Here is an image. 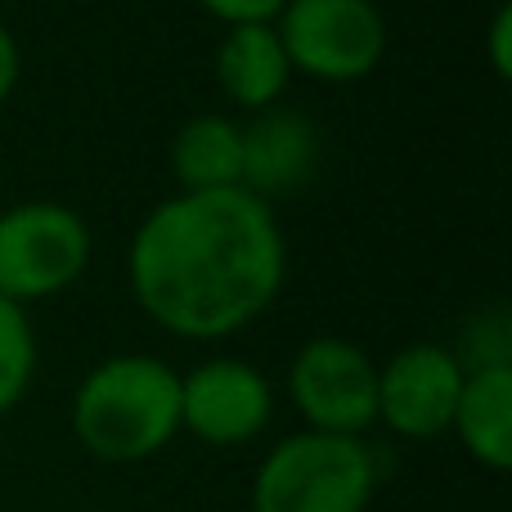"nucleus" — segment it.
<instances>
[{
    "label": "nucleus",
    "instance_id": "obj_2",
    "mask_svg": "<svg viewBox=\"0 0 512 512\" xmlns=\"http://www.w3.org/2000/svg\"><path fill=\"white\" fill-rule=\"evenodd\" d=\"M68 423L99 463L153 459L180 436V373L144 351L108 355L77 382Z\"/></svg>",
    "mask_w": 512,
    "mask_h": 512
},
{
    "label": "nucleus",
    "instance_id": "obj_10",
    "mask_svg": "<svg viewBox=\"0 0 512 512\" xmlns=\"http://www.w3.org/2000/svg\"><path fill=\"white\" fill-rule=\"evenodd\" d=\"M216 86L252 117L283 104L292 86V63L283 54L274 23L225 27L221 45H216Z\"/></svg>",
    "mask_w": 512,
    "mask_h": 512
},
{
    "label": "nucleus",
    "instance_id": "obj_13",
    "mask_svg": "<svg viewBox=\"0 0 512 512\" xmlns=\"http://www.w3.org/2000/svg\"><path fill=\"white\" fill-rule=\"evenodd\" d=\"M36 360L41 351H36V328L27 310L0 297V418L23 405V396L32 391Z\"/></svg>",
    "mask_w": 512,
    "mask_h": 512
},
{
    "label": "nucleus",
    "instance_id": "obj_1",
    "mask_svg": "<svg viewBox=\"0 0 512 512\" xmlns=\"http://www.w3.org/2000/svg\"><path fill=\"white\" fill-rule=\"evenodd\" d=\"M131 297L162 333L225 342L252 328L288 279V239L248 189L171 194L131 234Z\"/></svg>",
    "mask_w": 512,
    "mask_h": 512
},
{
    "label": "nucleus",
    "instance_id": "obj_15",
    "mask_svg": "<svg viewBox=\"0 0 512 512\" xmlns=\"http://www.w3.org/2000/svg\"><path fill=\"white\" fill-rule=\"evenodd\" d=\"M486 59H490V68H495L499 81L512 77V5L508 0L490 14V23H486Z\"/></svg>",
    "mask_w": 512,
    "mask_h": 512
},
{
    "label": "nucleus",
    "instance_id": "obj_14",
    "mask_svg": "<svg viewBox=\"0 0 512 512\" xmlns=\"http://www.w3.org/2000/svg\"><path fill=\"white\" fill-rule=\"evenodd\" d=\"M288 0H198L203 14H212L225 27H248V23H274Z\"/></svg>",
    "mask_w": 512,
    "mask_h": 512
},
{
    "label": "nucleus",
    "instance_id": "obj_7",
    "mask_svg": "<svg viewBox=\"0 0 512 512\" xmlns=\"http://www.w3.org/2000/svg\"><path fill=\"white\" fill-rule=\"evenodd\" d=\"M274 423V382L256 364L212 355L180 373V432L212 450L252 445Z\"/></svg>",
    "mask_w": 512,
    "mask_h": 512
},
{
    "label": "nucleus",
    "instance_id": "obj_3",
    "mask_svg": "<svg viewBox=\"0 0 512 512\" xmlns=\"http://www.w3.org/2000/svg\"><path fill=\"white\" fill-rule=\"evenodd\" d=\"M378 495V454L369 441L292 432L252 472V512H369Z\"/></svg>",
    "mask_w": 512,
    "mask_h": 512
},
{
    "label": "nucleus",
    "instance_id": "obj_17",
    "mask_svg": "<svg viewBox=\"0 0 512 512\" xmlns=\"http://www.w3.org/2000/svg\"><path fill=\"white\" fill-rule=\"evenodd\" d=\"M81 512H104V508H81Z\"/></svg>",
    "mask_w": 512,
    "mask_h": 512
},
{
    "label": "nucleus",
    "instance_id": "obj_8",
    "mask_svg": "<svg viewBox=\"0 0 512 512\" xmlns=\"http://www.w3.org/2000/svg\"><path fill=\"white\" fill-rule=\"evenodd\" d=\"M468 369L441 342H409L378 364V423L400 441H436L450 432Z\"/></svg>",
    "mask_w": 512,
    "mask_h": 512
},
{
    "label": "nucleus",
    "instance_id": "obj_6",
    "mask_svg": "<svg viewBox=\"0 0 512 512\" xmlns=\"http://www.w3.org/2000/svg\"><path fill=\"white\" fill-rule=\"evenodd\" d=\"M283 387L306 432L364 441L378 427V360L351 337L319 333L301 342Z\"/></svg>",
    "mask_w": 512,
    "mask_h": 512
},
{
    "label": "nucleus",
    "instance_id": "obj_4",
    "mask_svg": "<svg viewBox=\"0 0 512 512\" xmlns=\"http://www.w3.org/2000/svg\"><path fill=\"white\" fill-rule=\"evenodd\" d=\"M95 256V234L77 207L27 198L0 212V297L14 306L77 288Z\"/></svg>",
    "mask_w": 512,
    "mask_h": 512
},
{
    "label": "nucleus",
    "instance_id": "obj_11",
    "mask_svg": "<svg viewBox=\"0 0 512 512\" xmlns=\"http://www.w3.org/2000/svg\"><path fill=\"white\" fill-rule=\"evenodd\" d=\"M450 436L477 468L508 472L512 468V364L468 369L459 405L450 418Z\"/></svg>",
    "mask_w": 512,
    "mask_h": 512
},
{
    "label": "nucleus",
    "instance_id": "obj_16",
    "mask_svg": "<svg viewBox=\"0 0 512 512\" xmlns=\"http://www.w3.org/2000/svg\"><path fill=\"white\" fill-rule=\"evenodd\" d=\"M18 77H23V54H18L14 32L0 23V108H5L9 95L18 90Z\"/></svg>",
    "mask_w": 512,
    "mask_h": 512
},
{
    "label": "nucleus",
    "instance_id": "obj_5",
    "mask_svg": "<svg viewBox=\"0 0 512 512\" xmlns=\"http://www.w3.org/2000/svg\"><path fill=\"white\" fill-rule=\"evenodd\" d=\"M274 32L292 63V77L324 86L364 81L387 54V18L373 0H288Z\"/></svg>",
    "mask_w": 512,
    "mask_h": 512
},
{
    "label": "nucleus",
    "instance_id": "obj_12",
    "mask_svg": "<svg viewBox=\"0 0 512 512\" xmlns=\"http://www.w3.org/2000/svg\"><path fill=\"white\" fill-rule=\"evenodd\" d=\"M171 176L180 194H216L243 185V122L198 113L171 140Z\"/></svg>",
    "mask_w": 512,
    "mask_h": 512
},
{
    "label": "nucleus",
    "instance_id": "obj_9",
    "mask_svg": "<svg viewBox=\"0 0 512 512\" xmlns=\"http://www.w3.org/2000/svg\"><path fill=\"white\" fill-rule=\"evenodd\" d=\"M324 162V140L319 126L297 108H265L243 126V185L252 198L274 203L315 180Z\"/></svg>",
    "mask_w": 512,
    "mask_h": 512
}]
</instances>
